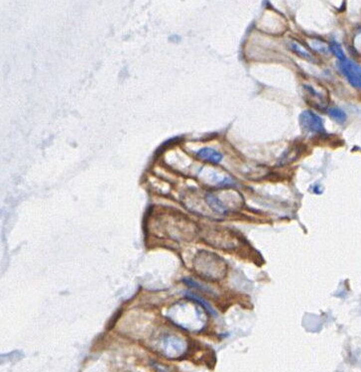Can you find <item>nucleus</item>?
<instances>
[{
  "label": "nucleus",
  "instance_id": "nucleus-1",
  "mask_svg": "<svg viewBox=\"0 0 361 372\" xmlns=\"http://www.w3.org/2000/svg\"><path fill=\"white\" fill-rule=\"evenodd\" d=\"M300 123L302 128L309 133L322 134L326 132L322 117L311 110H305L301 113Z\"/></svg>",
  "mask_w": 361,
  "mask_h": 372
},
{
  "label": "nucleus",
  "instance_id": "nucleus-2",
  "mask_svg": "<svg viewBox=\"0 0 361 372\" xmlns=\"http://www.w3.org/2000/svg\"><path fill=\"white\" fill-rule=\"evenodd\" d=\"M339 69L342 74L355 88L361 89V66L355 61L345 60L339 63Z\"/></svg>",
  "mask_w": 361,
  "mask_h": 372
},
{
  "label": "nucleus",
  "instance_id": "nucleus-3",
  "mask_svg": "<svg viewBox=\"0 0 361 372\" xmlns=\"http://www.w3.org/2000/svg\"><path fill=\"white\" fill-rule=\"evenodd\" d=\"M183 349L182 342L175 337H170L164 342V353L168 357L174 358L180 356L182 354Z\"/></svg>",
  "mask_w": 361,
  "mask_h": 372
},
{
  "label": "nucleus",
  "instance_id": "nucleus-4",
  "mask_svg": "<svg viewBox=\"0 0 361 372\" xmlns=\"http://www.w3.org/2000/svg\"><path fill=\"white\" fill-rule=\"evenodd\" d=\"M196 155L202 160H205V161H208V162H211V163H215V164L219 163L222 160V154L221 153H219L218 151H216L212 148H208V147L199 149L196 152Z\"/></svg>",
  "mask_w": 361,
  "mask_h": 372
},
{
  "label": "nucleus",
  "instance_id": "nucleus-5",
  "mask_svg": "<svg viewBox=\"0 0 361 372\" xmlns=\"http://www.w3.org/2000/svg\"><path fill=\"white\" fill-rule=\"evenodd\" d=\"M205 199H206L207 203L209 204V206L214 211H216L218 213H225L227 211L226 206L223 204V202L216 195H214L212 193H207Z\"/></svg>",
  "mask_w": 361,
  "mask_h": 372
},
{
  "label": "nucleus",
  "instance_id": "nucleus-6",
  "mask_svg": "<svg viewBox=\"0 0 361 372\" xmlns=\"http://www.w3.org/2000/svg\"><path fill=\"white\" fill-rule=\"evenodd\" d=\"M290 48L292 49L293 52H295L301 58H303L305 60H308V61H312V62L315 61V58L312 56V54L308 50H306L303 46L298 44L297 42H292L290 44Z\"/></svg>",
  "mask_w": 361,
  "mask_h": 372
},
{
  "label": "nucleus",
  "instance_id": "nucleus-7",
  "mask_svg": "<svg viewBox=\"0 0 361 372\" xmlns=\"http://www.w3.org/2000/svg\"><path fill=\"white\" fill-rule=\"evenodd\" d=\"M328 113L332 118H334L335 120H337L340 123H344L347 120L346 112L344 110L340 109V108L331 107V108L328 109Z\"/></svg>",
  "mask_w": 361,
  "mask_h": 372
},
{
  "label": "nucleus",
  "instance_id": "nucleus-8",
  "mask_svg": "<svg viewBox=\"0 0 361 372\" xmlns=\"http://www.w3.org/2000/svg\"><path fill=\"white\" fill-rule=\"evenodd\" d=\"M330 49L332 50V52L334 53V55H335V56L340 60V62H343V61L347 60L346 55H345V52H344L342 46H341L338 42L333 41V42L331 43V45H330Z\"/></svg>",
  "mask_w": 361,
  "mask_h": 372
},
{
  "label": "nucleus",
  "instance_id": "nucleus-9",
  "mask_svg": "<svg viewBox=\"0 0 361 372\" xmlns=\"http://www.w3.org/2000/svg\"><path fill=\"white\" fill-rule=\"evenodd\" d=\"M190 298H192L193 300H195V301H197L198 303H200L210 314H212V315H216V313L214 312V310L210 307V305L208 304V303H206L204 300H202L201 298H199V297H197V296H193V295H190Z\"/></svg>",
  "mask_w": 361,
  "mask_h": 372
}]
</instances>
